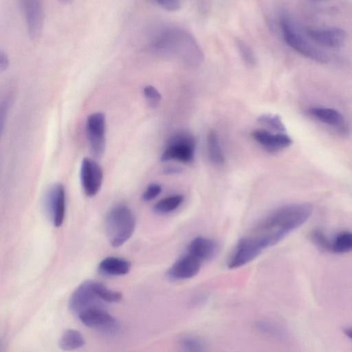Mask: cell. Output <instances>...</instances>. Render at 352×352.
I'll return each instance as SVG.
<instances>
[{"mask_svg": "<svg viewBox=\"0 0 352 352\" xmlns=\"http://www.w3.org/2000/svg\"><path fill=\"white\" fill-rule=\"evenodd\" d=\"M45 206L53 225L61 226L65 214V191L61 184L50 186L45 197Z\"/></svg>", "mask_w": 352, "mask_h": 352, "instance_id": "8fae6325", "label": "cell"}, {"mask_svg": "<svg viewBox=\"0 0 352 352\" xmlns=\"http://www.w3.org/2000/svg\"><path fill=\"white\" fill-rule=\"evenodd\" d=\"M235 42L242 59L248 65H254L256 62V58L252 48L241 39L237 38Z\"/></svg>", "mask_w": 352, "mask_h": 352, "instance_id": "484cf974", "label": "cell"}, {"mask_svg": "<svg viewBox=\"0 0 352 352\" xmlns=\"http://www.w3.org/2000/svg\"><path fill=\"white\" fill-rule=\"evenodd\" d=\"M94 287L98 297L103 302H116L122 298L120 292L110 289L101 283L94 281Z\"/></svg>", "mask_w": 352, "mask_h": 352, "instance_id": "cb8c5ba5", "label": "cell"}, {"mask_svg": "<svg viewBox=\"0 0 352 352\" xmlns=\"http://www.w3.org/2000/svg\"><path fill=\"white\" fill-rule=\"evenodd\" d=\"M309 113L317 120L335 128L342 135L349 132L344 117L334 109L315 107L309 109Z\"/></svg>", "mask_w": 352, "mask_h": 352, "instance_id": "2e32d148", "label": "cell"}, {"mask_svg": "<svg viewBox=\"0 0 352 352\" xmlns=\"http://www.w3.org/2000/svg\"><path fill=\"white\" fill-rule=\"evenodd\" d=\"M257 329L262 333L268 335H276L278 333V330L272 323L265 321L260 320L256 323Z\"/></svg>", "mask_w": 352, "mask_h": 352, "instance_id": "f546056e", "label": "cell"}, {"mask_svg": "<svg viewBox=\"0 0 352 352\" xmlns=\"http://www.w3.org/2000/svg\"><path fill=\"white\" fill-rule=\"evenodd\" d=\"M313 242L322 249L330 251L331 240L324 234L318 230H315L311 234Z\"/></svg>", "mask_w": 352, "mask_h": 352, "instance_id": "83f0119b", "label": "cell"}, {"mask_svg": "<svg viewBox=\"0 0 352 352\" xmlns=\"http://www.w3.org/2000/svg\"><path fill=\"white\" fill-rule=\"evenodd\" d=\"M144 97L152 108L157 107L162 100V96L159 91L152 85H146L143 89Z\"/></svg>", "mask_w": 352, "mask_h": 352, "instance_id": "4316f807", "label": "cell"}, {"mask_svg": "<svg viewBox=\"0 0 352 352\" xmlns=\"http://www.w3.org/2000/svg\"><path fill=\"white\" fill-rule=\"evenodd\" d=\"M195 148L196 140L192 134L186 131L176 133L168 139L162 153L161 160L190 163L194 160Z\"/></svg>", "mask_w": 352, "mask_h": 352, "instance_id": "5b68a950", "label": "cell"}, {"mask_svg": "<svg viewBox=\"0 0 352 352\" xmlns=\"http://www.w3.org/2000/svg\"><path fill=\"white\" fill-rule=\"evenodd\" d=\"M8 65V58L5 52L1 51L0 53V68L1 70L3 71L5 69Z\"/></svg>", "mask_w": 352, "mask_h": 352, "instance_id": "1f68e13d", "label": "cell"}, {"mask_svg": "<svg viewBox=\"0 0 352 352\" xmlns=\"http://www.w3.org/2000/svg\"><path fill=\"white\" fill-rule=\"evenodd\" d=\"M181 352H207L205 344L194 337H185L179 342Z\"/></svg>", "mask_w": 352, "mask_h": 352, "instance_id": "d4e9b609", "label": "cell"}, {"mask_svg": "<svg viewBox=\"0 0 352 352\" xmlns=\"http://www.w3.org/2000/svg\"><path fill=\"white\" fill-rule=\"evenodd\" d=\"M162 192V187L160 184L153 183L149 184L145 189L142 199L144 201H150L156 198Z\"/></svg>", "mask_w": 352, "mask_h": 352, "instance_id": "f1b7e54d", "label": "cell"}, {"mask_svg": "<svg viewBox=\"0 0 352 352\" xmlns=\"http://www.w3.org/2000/svg\"><path fill=\"white\" fill-rule=\"evenodd\" d=\"M207 151L208 157L213 164L221 165L225 162L218 135L213 131L209 132L207 136Z\"/></svg>", "mask_w": 352, "mask_h": 352, "instance_id": "ffe728a7", "label": "cell"}, {"mask_svg": "<svg viewBox=\"0 0 352 352\" xmlns=\"http://www.w3.org/2000/svg\"><path fill=\"white\" fill-rule=\"evenodd\" d=\"M153 48L160 53L179 56L182 60L196 63L203 54L192 36L177 28H167L154 38Z\"/></svg>", "mask_w": 352, "mask_h": 352, "instance_id": "7a4b0ae2", "label": "cell"}, {"mask_svg": "<svg viewBox=\"0 0 352 352\" xmlns=\"http://www.w3.org/2000/svg\"><path fill=\"white\" fill-rule=\"evenodd\" d=\"M312 213L309 204H294L282 206L261 221L254 229L268 247L280 241L289 233L301 226Z\"/></svg>", "mask_w": 352, "mask_h": 352, "instance_id": "6da1fadb", "label": "cell"}, {"mask_svg": "<svg viewBox=\"0 0 352 352\" xmlns=\"http://www.w3.org/2000/svg\"><path fill=\"white\" fill-rule=\"evenodd\" d=\"M263 249L261 239L255 234L241 238L228 260V268L236 269L246 265L256 258Z\"/></svg>", "mask_w": 352, "mask_h": 352, "instance_id": "8992f818", "label": "cell"}, {"mask_svg": "<svg viewBox=\"0 0 352 352\" xmlns=\"http://www.w3.org/2000/svg\"><path fill=\"white\" fill-rule=\"evenodd\" d=\"M85 338L82 333L75 329L65 331L58 340L59 347L64 351H74L84 346Z\"/></svg>", "mask_w": 352, "mask_h": 352, "instance_id": "d6986e66", "label": "cell"}, {"mask_svg": "<svg viewBox=\"0 0 352 352\" xmlns=\"http://www.w3.org/2000/svg\"><path fill=\"white\" fill-rule=\"evenodd\" d=\"M78 317L85 326L104 333H114L118 328L117 320L100 307L84 310Z\"/></svg>", "mask_w": 352, "mask_h": 352, "instance_id": "9c48e42d", "label": "cell"}, {"mask_svg": "<svg viewBox=\"0 0 352 352\" xmlns=\"http://www.w3.org/2000/svg\"><path fill=\"white\" fill-rule=\"evenodd\" d=\"M179 172H180L179 168H176V167L167 168L165 170V173L167 174H173V173H177Z\"/></svg>", "mask_w": 352, "mask_h": 352, "instance_id": "836d02e7", "label": "cell"}, {"mask_svg": "<svg viewBox=\"0 0 352 352\" xmlns=\"http://www.w3.org/2000/svg\"><path fill=\"white\" fill-rule=\"evenodd\" d=\"M342 331L346 336L352 340V326L345 327Z\"/></svg>", "mask_w": 352, "mask_h": 352, "instance_id": "d6a6232c", "label": "cell"}, {"mask_svg": "<svg viewBox=\"0 0 352 352\" xmlns=\"http://www.w3.org/2000/svg\"><path fill=\"white\" fill-rule=\"evenodd\" d=\"M201 261L186 253L178 258L167 270V276L174 280H186L196 276L201 268Z\"/></svg>", "mask_w": 352, "mask_h": 352, "instance_id": "7c38bea8", "label": "cell"}, {"mask_svg": "<svg viewBox=\"0 0 352 352\" xmlns=\"http://www.w3.org/2000/svg\"><path fill=\"white\" fill-rule=\"evenodd\" d=\"M307 36L314 43L326 47L340 48L345 43L346 34L340 28L309 30Z\"/></svg>", "mask_w": 352, "mask_h": 352, "instance_id": "4fadbf2b", "label": "cell"}, {"mask_svg": "<svg viewBox=\"0 0 352 352\" xmlns=\"http://www.w3.org/2000/svg\"><path fill=\"white\" fill-rule=\"evenodd\" d=\"M183 201L182 195H172L157 202L153 206V210L161 214L170 213L178 208Z\"/></svg>", "mask_w": 352, "mask_h": 352, "instance_id": "7402d4cb", "label": "cell"}, {"mask_svg": "<svg viewBox=\"0 0 352 352\" xmlns=\"http://www.w3.org/2000/svg\"><path fill=\"white\" fill-rule=\"evenodd\" d=\"M252 136L255 141L271 152H276L289 147L292 144V138L285 133H272L266 130L256 129Z\"/></svg>", "mask_w": 352, "mask_h": 352, "instance_id": "9a60e30c", "label": "cell"}, {"mask_svg": "<svg viewBox=\"0 0 352 352\" xmlns=\"http://www.w3.org/2000/svg\"><path fill=\"white\" fill-rule=\"evenodd\" d=\"M280 27L285 43L300 54L319 63L325 64L329 58L325 53L310 44L300 33L293 20L283 14Z\"/></svg>", "mask_w": 352, "mask_h": 352, "instance_id": "277c9868", "label": "cell"}, {"mask_svg": "<svg viewBox=\"0 0 352 352\" xmlns=\"http://www.w3.org/2000/svg\"><path fill=\"white\" fill-rule=\"evenodd\" d=\"M330 251L337 254L352 252V232L343 231L331 241Z\"/></svg>", "mask_w": 352, "mask_h": 352, "instance_id": "44dd1931", "label": "cell"}, {"mask_svg": "<svg viewBox=\"0 0 352 352\" xmlns=\"http://www.w3.org/2000/svg\"><path fill=\"white\" fill-rule=\"evenodd\" d=\"M135 217L126 206L118 205L110 210L105 218V232L113 248L122 245L132 236L135 228Z\"/></svg>", "mask_w": 352, "mask_h": 352, "instance_id": "3957f363", "label": "cell"}, {"mask_svg": "<svg viewBox=\"0 0 352 352\" xmlns=\"http://www.w3.org/2000/svg\"><path fill=\"white\" fill-rule=\"evenodd\" d=\"M21 3L29 34L31 38H36L39 36L42 29L43 18L42 3L37 0H26Z\"/></svg>", "mask_w": 352, "mask_h": 352, "instance_id": "5bb4252c", "label": "cell"}, {"mask_svg": "<svg viewBox=\"0 0 352 352\" xmlns=\"http://www.w3.org/2000/svg\"><path fill=\"white\" fill-rule=\"evenodd\" d=\"M80 178L85 194L88 197H94L101 188L103 173L96 162L86 157L81 163Z\"/></svg>", "mask_w": 352, "mask_h": 352, "instance_id": "30bf717a", "label": "cell"}, {"mask_svg": "<svg viewBox=\"0 0 352 352\" xmlns=\"http://www.w3.org/2000/svg\"><path fill=\"white\" fill-rule=\"evenodd\" d=\"M155 3L168 11H175L181 7V2L175 0L155 1Z\"/></svg>", "mask_w": 352, "mask_h": 352, "instance_id": "4dcf8cb0", "label": "cell"}, {"mask_svg": "<svg viewBox=\"0 0 352 352\" xmlns=\"http://www.w3.org/2000/svg\"><path fill=\"white\" fill-rule=\"evenodd\" d=\"M86 132L91 153L100 157L105 149V116L102 113H93L87 117Z\"/></svg>", "mask_w": 352, "mask_h": 352, "instance_id": "ba28073f", "label": "cell"}, {"mask_svg": "<svg viewBox=\"0 0 352 352\" xmlns=\"http://www.w3.org/2000/svg\"><path fill=\"white\" fill-rule=\"evenodd\" d=\"M258 122L262 125L276 131L277 133H285L286 128L280 117L276 114L264 113L258 118Z\"/></svg>", "mask_w": 352, "mask_h": 352, "instance_id": "603a6c76", "label": "cell"}, {"mask_svg": "<svg viewBox=\"0 0 352 352\" xmlns=\"http://www.w3.org/2000/svg\"><path fill=\"white\" fill-rule=\"evenodd\" d=\"M217 251V243L204 236H197L187 245V253L194 256L201 262L211 259Z\"/></svg>", "mask_w": 352, "mask_h": 352, "instance_id": "e0dca14e", "label": "cell"}, {"mask_svg": "<svg viewBox=\"0 0 352 352\" xmlns=\"http://www.w3.org/2000/svg\"><path fill=\"white\" fill-rule=\"evenodd\" d=\"M131 269L129 261L115 256L106 257L98 265L99 272L106 276H122Z\"/></svg>", "mask_w": 352, "mask_h": 352, "instance_id": "ac0fdd59", "label": "cell"}, {"mask_svg": "<svg viewBox=\"0 0 352 352\" xmlns=\"http://www.w3.org/2000/svg\"><path fill=\"white\" fill-rule=\"evenodd\" d=\"M94 281L87 280L82 283L72 293L69 300V308L74 314H79L92 307H101L102 301L94 287Z\"/></svg>", "mask_w": 352, "mask_h": 352, "instance_id": "52a82bcc", "label": "cell"}]
</instances>
